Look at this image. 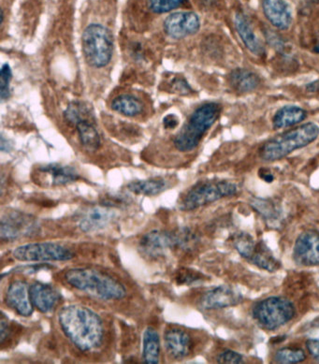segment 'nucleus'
<instances>
[{
	"mask_svg": "<svg viewBox=\"0 0 319 364\" xmlns=\"http://www.w3.org/2000/svg\"><path fill=\"white\" fill-rule=\"evenodd\" d=\"M169 180L156 177L147 180H137L129 183L128 189L133 194L143 196H156L169 188Z\"/></svg>",
	"mask_w": 319,
	"mask_h": 364,
	"instance_id": "a878e982",
	"label": "nucleus"
},
{
	"mask_svg": "<svg viewBox=\"0 0 319 364\" xmlns=\"http://www.w3.org/2000/svg\"><path fill=\"white\" fill-rule=\"evenodd\" d=\"M217 362L226 364H241L244 363V357L238 352L227 349L218 354Z\"/></svg>",
	"mask_w": 319,
	"mask_h": 364,
	"instance_id": "e433bc0d",
	"label": "nucleus"
},
{
	"mask_svg": "<svg viewBox=\"0 0 319 364\" xmlns=\"http://www.w3.org/2000/svg\"><path fill=\"white\" fill-rule=\"evenodd\" d=\"M138 250L141 255L150 260H158L166 257L173 250L171 232L153 230L143 235L139 241Z\"/></svg>",
	"mask_w": 319,
	"mask_h": 364,
	"instance_id": "f8f14e48",
	"label": "nucleus"
},
{
	"mask_svg": "<svg viewBox=\"0 0 319 364\" xmlns=\"http://www.w3.org/2000/svg\"><path fill=\"white\" fill-rule=\"evenodd\" d=\"M165 33L174 40H182L199 32L200 20L194 11H176L164 21Z\"/></svg>",
	"mask_w": 319,
	"mask_h": 364,
	"instance_id": "9b49d317",
	"label": "nucleus"
},
{
	"mask_svg": "<svg viewBox=\"0 0 319 364\" xmlns=\"http://www.w3.org/2000/svg\"><path fill=\"white\" fill-rule=\"evenodd\" d=\"M259 176L266 183H271L274 181V176L271 173L268 168H261V171H259Z\"/></svg>",
	"mask_w": 319,
	"mask_h": 364,
	"instance_id": "79ce46f5",
	"label": "nucleus"
},
{
	"mask_svg": "<svg viewBox=\"0 0 319 364\" xmlns=\"http://www.w3.org/2000/svg\"><path fill=\"white\" fill-rule=\"evenodd\" d=\"M65 282L76 291L105 301L126 297V289L119 280L97 269L77 267L64 274Z\"/></svg>",
	"mask_w": 319,
	"mask_h": 364,
	"instance_id": "f03ea898",
	"label": "nucleus"
},
{
	"mask_svg": "<svg viewBox=\"0 0 319 364\" xmlns=\"http://www.w3.org/2000/svg\"><path fill=\"white\" fill-rule=\"evenodd\" d=\"M306 348L310 355L319 362V339H309L306 342Z\"/></svg>",
	"mask_w": 319,
	"mask_h": 364,
	"instance_id": "ea45409f",
	"label": "nucleus"
},
{
	"mask_svg": "<svg viewBox=\"0 0 319 364\" xmlns=\"http://www.w3.org/2000/svg\"><path fill=\"white\" fill-rule=\"evenodd\" d=\"M80 179L81 176L75 168L58 164L40 166L33 173V181L46 188L70 185Z\"/></svg>",
	"mask_w": 319,
	"mask_h": 364,
	"instance_id": "9d476101",
	"label": "nucleus"
},
{
	"mask_svg": "<svg viewBox=\"0 0 319 364\" xmlns=\"http://www.w3.org/2000/svg\"><path fill=\"white\" fill-rule=\"evenodd\" d=\"M171 87H173L174 91L177 92V93L182 95H188L191 93L192 91L190 85L183 78L174 79V81L171 82Z\"/></svg>",
	"mask_w": 319,
	"mask_h": 364,
	"instance_id": "4c0bfd02",
	"label": "nucleus"
},
{
	"mask_svg": "<svg viewBox=\"0 0 319 364\" xmlns=\"http://www.w3.org/2000/svg\"><path fill=\"white\" fill-rule=\"evenodd\" d=\"M38 230L40 225L36 218L20 211L9 212L2 215L0 237L3 242H13L37 235Z\"/></svg>",
	"mask_w": 319,
	"mask_h": 364,
	"instance_id": "1a4fd4ad",
	"label": "nucleus"
},
{
	"mask_svg": "<svg viewBox=\"0 0 319 364\" xmlns=\"http://www.w3.org/2000/svg\"><path fill=\"white\" fill-rule=\"evenodd\" d=\"M236 31L249 52L256 56L265 55V48L258 35L256 34L252 23L243 13H237L234 17Z\"/></svg>",
	"mask_w": 319,
	"mask_h": 364,
	"instance_id": "aec40b11",
	"label": "nucleus"
},
{
	"mask_svg": "<svg viewBox=\"0 0 319 364\" xmlns=\"http://www.w3.org/2000/svg\"><path fill=\"white\" fill-rule=\"evenodd\" d=\"M174 279L179 286H191L205 280V275L193 269L181 268L176 271Z\"/></svg>",
	"mask_w": 319,
	"mask_h": 364,
	"instance_id": "473e14b6",
	"label": "nucleus"
},
{
	"mask_svg": "<svg viewBox=\"0 0 319 364\" xmlns=\"http://www.w3.org/2000/svg\"><path fill=\"white\" fill-rule=\"evenodd\" d=\"M237 191L238 186L234 183L226 180H206L197 183L183 195L179 208L185 212L194 211L224 198L232 197Z\"/></svg>",
	"mask_w": 319,
	"mask_h": 364,
	"instance_id": "39448f33",
	"label": "nucleus"
},
{
	"mask_svg": "<svg viewBox=\"0 0 319 364\" xmlns=\"http://www.w3.org/2000/svg\"><path fill=\"white\" fill-rule=\"evenodd\" d=\"M64 115L66 120L73 125H77L81 121L91 120L90 109L79 102L70 103L65 111Z\"/></svg>",
	"mask_w": 319,
	"mask_h": 364,
	"instance_id": "c756f323",
	"label": "nucleus"
},
{
	"mask_svg": "<svg viewBox=\"0 0 319 364\" xmlns=\"http://www.w3.org/2000/svg\"><path fill=\"white\" fill-rule=\"evenodd\" d=\"M112 109L126 117H136L143 114L144 106L139 97L131 94H121L112 102Z\"/></svg>",
	"mask_w": 319,
	"mask_h": 364,
	"instance_id": "393cba45",
	"label": "nucleus"
},
{
	"mask_svg": "<svg viewBox=\"0 0 319 364\" xmlns=\"http://www.w3.org/2000/svg\"><path fill=\"white\" fill-rule=\"evenodd\" d=\"M243 301V295L237 289L222 285L206 291L200 299V306L203 310H218L238 306Z\"/></svg>",
	"mask_w": 319,
	"mask_h": 364,
	"instance_id": "4468645a",
	"label": "nucleus"
},
{
	"mask_svg": "<svg viewBox=\"0 0 319 364\" xmlns=\"http://www.w3.org/2000/svg\"><path fill=\"white\" fill-rule=\"evenodd\" d=\"M188 0H148V7L153 13L167 14L185 4Z\"/></svg>",
	"mask_w": 319,
	"mask_h": 364,
	"instance_id": "72a5a7b5",
	"label": "nucleus"
},
{
	"mask_svg": "<svg viewBox=\"0 0 319 364\" xmlns=\"http://www.w3.org/2000/svg\"><path fill=\"white\" fill-rule=\"evenodd\" d=\"M229 82L232 90L245 94L255 91L261 84L258 74L247 69L233 70L229 75Z\"/></svg>",
	"mask_w": 319,
	"mask_h": 364,
	"instance_id": "412c9836",
	"label": "nucleus"
},
{
	"mask_svg": "<svg viewBox=\"0 0 319 364\" xmlns=\"http://www.w3.org/2000/svg\"><path fill=\"white\" fill-rule=\"evenodd\" d=\"M29 289L26 281L16 279L9 285L5 294L6 304L23 318L31 316L34 310Z\"/></svg>",
	"mask_w": 319,
	"mask_h": 364,
	"instance_id": "2eb2a0df",
	"label": "nucleus"
},
{
	"mask_svg": "<svg viewBox=\"0 0 319 364\" xmlns=\"http://www.w3.org/2000/svg\"><path fill=\"white\" fill-rule=\"evenodd\" d=\"M117 217L114 209L100 205L91 207L80 217L78 227L82 232H97L106 229Z\"/></svg>",
	"mask_w": 319,
	"mask_h": 364,
	"instance_id": "f3484780",
	"label": "nucleus"
},
{
	"mask_svg": "<svg viewBox=\"0 0 319 364\" xmlns=\"http://www.w3.org/2000/svg\"><path fill=\"white\" fill-rule=\"evenodd\" d=\"M29 291L32 304L40 313L53 312L62 301L60 292L50 284L35 282L31 284Z\"/></svg>",
	"mask_w": 319,
	"mask_h": 364,
	"instance_id": "a211bd4d",
	"label": "nucleus"
},
{
	"mask_svg": "<svg viewBox=\"0 0 319 364\" xmlns=\"http://www.w3.org/2000/svg\"><path fill=\"white\" fill-rule=\"evenodd\" d=\"M319 137V126L306 123L293 129L282 133L263 144L259 156L263 161H281L294 151L301 149L314 143Z\"/></svg>",
	"mask_w": 319,
	"mask_h": 364,
	"instance_id": "7ed1b4c3",
	"label": "nucleus"
},
{
	"mask_svg": "<svg viewBox=\"0 0 319 364\" xmlns=\"http://www.w3.org/2000/svg\"><path fill=\"white\" fill-rule=\"evenodd\" d=\"M234 247L238 253L244 259H250L255 252L256 242L254 241L253 237L247 232H241L236 235L234 239Z\"/></svg>",
	"mask_w": 319,
	"mask_h": 364,
	"instance_id": "7c9ffc66",
	"label": "nucleus"
},
{
	"mask_svg": "<svg viewBox=\"0 0 319 364\" xmlns=\"http://www.w3.org/2000/svg\"><path fill=\"white\" fill-rule=\"evenodd\" d=\"M11 255L23 262H69L75 257L70 248L58 242H29L14 248Z\"/></svg>",
	"mask_w": 319,
	"mask_h": 364,
	"instance_id": "6e6552de",
	"label": "nucleus"
},
{
	"mask_svg": "<svg viewBox=\"0 0 319 364\" xmlns=\"http://www.w3.org/2000/svg\"><path fill=\"white\" fill-rule=\"evenodd\" d=\"M294 262L301 266L319 265V232L306 230L298 237L293 248Z\"/></svg>",
	"mask_w": 319,
	"mask_h": 364,
	"instance_id": "ddd939ff",
	"label": "nucleus"
},
{
	"mask_svg": "<svg viewBox=\"0 0 319 364\" xmlns=\"http://www.w3.org/2000/svg\"><path fill=\"white\" fill-rule=\"evenodd\" d=\"M212 1H214V0H200V2L202 3L203 5H210V4H212Z\"/></svg>",
	"mask_w": 319,
	"mask_h": 364,
	"instance_id": "c03bdc74",
	"label": "nucleus"
},
{
	"mask_svg": "<svg viewBox=\"0 0 319 364\" xmlns=\"http://www.w3.org/2000/svg\"><path fill=\"white\" fill-rule=\"evenodd\" d=\"M315 51L318 53V54H319V40H318V43L317 44V46H315Z\"/></svg>",
	"mask_w": 319,
	"mask_h": 364,
	"instance_id": "a18cd8bd",
	"label": "nucleus"
},
{
	"mask_svg": "<svg viewBox=\"0 0 319 364\" xmlns=\"http://www.w3.org/2000/svg\"><path fill=\"white\" fill-rule=\"evenodd\" d=\"M58 323L65 336L81 352L102 348L105 337L102 318L82 304H70L58 313Z\"/></svg>",
	"mask_w": 319,
	"mask_h": 364,
	"instance_id": "f257e3e1",
	"label": "nucleus"
},
{
	"mask_svg": "<svg viewBox=\"0 0 319 364\" xmlns=\"http://www.w3.org/2000/svg\"><path fill=\"white\" fill-rule=\"evenodd\" d=\"M249 260L256 267L268 272H276L281 267L279 260L276 259L270 248L263 242H259L256 244L255 252H254Z\"/></svg>",
	"mask_w": 319,
	"mask_h": 364,
	"instance_id": "bb28decb",
	"label": "nucleus"
},
{
	"mask_svg": "<svg viewBox=\"0 0 319 364\" xmlns=\"http://www.w3.org/2000/svg\"><path fill=\"white\" fill-rule=\"evenodd\" d=\"M131 203L129 197L122 194H106L100 199L99 204L112 209H120L128 207Z\"/></svg>",
	"mask_w": 319,
	"mask_h": 364,
	"instance_id": "f704fd0d",
	"label": "nucleus"
},
{
	"mask_svg": "<svg viewBox=\"0 0 319 364\" xmlns=\"http://www.w3.org/2000/svg\"><path fill=\"white\" fill-rule=\"evenodd\" d=\"M164 345L167 353L174 360L185 359L194 348L190 334L178 327H171L165 331Z\"/></svg>",
	"mask_w": 319,
	"mask_h": 364,
	"instance_id": "dca6fc26",
	"label": "nucleus"
},
{
	"mask_svg": "<svg viewBox=\"0 0 319 364\" xmlns=\"http://www.w3.org/2000/svg\"><path fill=\"white\" fill-rule=\"evenodd\" d=\"M75 126L82 146L90 151L99 149L102 144V139L93 122H91V120H84Z\"/></svg>",
	"mask_w": 319,
	"mask_h": 364,
	"instance_id": "c85d7f7f",
	"label": "nucleus"
},
{
	"mask_svg": "<svg viewBox=\"0 0 319 364\" xmlns=\"http://www.w3.org/2000/svg\"><path fill=\"white\" fill-rule=\"evenodd\" d=\"M179 119L177 118L176 115L169 114L167 117H164L163 119V126L166 129H175L177 126H178Z\"/></svg>",
	"mask_w": 319,
	"mask_h": 364,
	"instance_id": "a19ab883",
	"label": "nucleus"
},
{
	"mask_svg": "<svg viewBox=\"0 0 319 364\" xmlns=\"http://www.w3.org/2000/svg\"><path fill=\"white\" fill-rule=\"evenodd\" d=\"M306 359V352L301 348H283L274 355V360L279 363L292 364L303 362Z\"/></svg>",
	"mask_w": 319,
	"mask_h": 364,
	"instance_id": "2f4dec72",
	"label": "nucleus"
},
{
	"mask_svg": "<svg viewBox=\"0 0 319 364\" xmlns=\"http://www.w3.org/2000/svg\"><path fill=\"white\" fill-rule=\"evenodd\" d=\"M47 268H51V267H50L49 265L40 264V263H38V264H36V265H31V266L26 265V266H23V267H18V268L14 269V270H16L14 272H16V273L33 274V273H37V272L43 270V269H47Z\"/></svg>",
	"mask_w": 319,
	"mask_h": 364,
	"instance_id": "58836bf2",
	"label": "nucleus"
},
{
	"mask_svg": "<svg viewBox=\"0 0 319 364\" xmlns=\"http://www.w3.org/2000/svg\"><path fill=\"white\" fill-rule=\"evenodd\" d=\"M262 10L266 18L279 31H288L291 26L292 11L286 0H262Z\"/></svg>",
	"mask_w": 319,
	"mask_h": 364,
	"instance_id": "6ab92c4d",
	"label": "nucleus"
},
{
	"mask_svg": "<svg viewBox=\"0 0 319 364\" xmlns=\"http://www.w3.org/2000/svg\"><path fill=\"white\" fill-rule=\"evenodd\" d=\"M306 117L307 112L299 106H283L274 115L273 125L277 129L291 128L303 122Z\"/></svg>",
	"mask_w": 319,
	"mask_h": 364,
	"instance_id": "5701e85b",
	"label": "nucleus"
},
{
	"mask_svg": "<svg viewBox=\"0 0 319 364\" xmlns=\"http://www.w3.org/2000/svg\"><path fill=\"white\" fill-rule=\"evenodd\" d=\"M251 206L261 215L266 223L276 229L282 224V209L279 204L274 203L273 200L261 199L256 198L251 201Z\"/></svg>",
	"mask_w": 319,
	"mask_h": 364,
	"instance_id": "4be33fe9",
	"label": "nucleus"
},
{
	"mask_svg": "<svg viewBox=\"0 0 319 364\" xmlns=\"http://www.w3.org/2000/svg\"><path fill=\"white\" fill-rule=\"evenodd\" d=\"M221 106L217 102H207L198 107L173 138V146L179 152L187 153L199 146L206 132L220 117Z\"/></svg>",
	"mask_w": 319,
	"mask_h": 364,
	"instance_id": "20e7f679",
	"label": "nucleus"
},
{
	"mask_svg": "<svg viewBox=\"0 0 319 364\" xmlns=\"http://www.w3.org/2000/svg\"><path fill=\"white\" fill-rule=\"evenodd\" d=\"M171 235H173V250L191 252L200 242L198 233L188 227L179 228L171 232Z\"/></svg>",
	"mask_w": 319,
	"mask_h": 364,
	"instance_id": "cd10ccee",
	"label": "nucleus"
},
{
	"mask_svg": "<svg viewBox=\"0 0 319 364\" xmlns=\"http://www.w3.org/2000/svg\"><path fill=\"white\" fill-rule=\"evenodd\" d=\"M252 314L253 318L262 328L274 331L291 321L296 315V309L288 299L274 296L256 303Z\"/></svg>",
	"mask_w": 319,
	"mask_h": 364,
	"instance_id": "0eeeda50",
	"label": "nucleus"
},
{
	"mask_svg": "<svg viewBox=\"0 0 319 364\" xmlns=\"http://www.w3.org/2000/svg\"><path fill=\"white\" fill-rule=\"evenodd\" d=\"M306 90L308 92H312V93H317V92H319V80H317V81H314L313 82H310V84L307 85Z\"/></svg>",
	"mask_w": 319,
	"mask_h": 364,
	"instance_id": "37998d69",
	"label": "nucleus"
},
{
	"mask_svg": "<svg viewBox=\"0 0 319 364\" xmlns=\"http://www.w3.org/2000/svg\"><path fill=\"white\" fill-rule=\"evenodd\" d=\"M82 53L88 65L102 69L110 63L114 54V38L111 31L100 23H91L82 37Z\"/></svg>",
	"mask_w": 319,
	"mask_h": 364,
	"instance_id": "423d86ee",
	"label": "nucleus"
},
{
	"mask_svg": "<svg viewBox=\"0 0 319 364\" xmlns=\"http://www.w3.org/2000/svg\"><path fill=\"white\" fill-rule=\"evenodd\" d=\"M0 76V97L1 102H5L10 97V84L13 78V73L8 64L3 65Z\"/></svg>",
	"mask_w": 319,
	"mask_h": 364,
	"instance_id": "c9c22d12",
	"label": "nucleus"
},
{
	"mask_svg": "<svg viewBox=\"0 0 319 364\" xmlns=\"http://www.w3.org/2000/svg\"><path fill=\"white\" fill-rule=\"evenodd\" d=\"M161 337L158 331L147 327L143 337V360L146 364H156L161 362Z\"/></svg>",
	"mask_w": 319,
	"mask_h": 364,
	"instance_id": "b1692460",
	"label": "nucleus"
}]
</instances>
